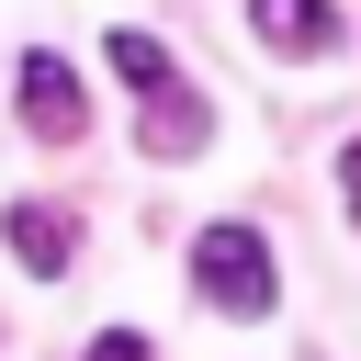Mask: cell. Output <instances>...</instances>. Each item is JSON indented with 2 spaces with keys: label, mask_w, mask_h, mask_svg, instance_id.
<instances>
[{
  "label": "cell",
  "mask_w": 361,
  "mask_h": 361,
  "mask_svg": "<svg viewBox=\"0 0 361 361\" xmlns=\"http://www.w3.org/2000/svg\"><path fill=\"white\" fill-rule=\"evenodd\" d=\"M0 226H11V248H23V271H34V282H56V271H68V214H56V203H11Z\"/></svg>",
  "instance_id": "obj_5"
},
{
  "label": "cell",
  "mask_w": 361,
  "mask_h": 361,
  "mask_svg": "<svg viewBox=\"0 0 361 361\" xmlns=\"http://www.w3.org/2000/svg\"><path fill=\"white\" fill-rule=\"evenodd\" d=\"M90 361H147V338H135V327H113V338H90Z\"/></svg>",
  "instance_id": "obj_7"
},
{
  "label": "cell",
  "mask_w": 361,
  "mask_h": 361,
  "mask_svg": "<svg viewBox=\"0 0 361 361\" xmlns=\"http://www.w3.org/2000/svg\"><path fill=\"white\" fill-rule=\"evenodd\" d=\"M23 124L45 135V147H68L90 113H79V79H68V56H23Z\"/></svg>",
  "instance_id": "obj_2"
},
{
  "label": "cell",
  "mask_w": 361,
  "mask_h": 361,
  "mask_svg": "<svg viewBox=\"0 0 361 361\" xmlns=\"http://www.w3.org/2000/svg\"><path fill=\"white\" fill-rule=\"evenodd\" d=\"M192 282H203L214 316H271V293H282L259 226H203V237H192Z\"/></svg>",
  "instance_id": "obj_1"
},
{
  "label": "cell",
  "mask_w": 361,
  "mask_h": 361,
  "mask_svg": "<svg viewBox=\"0 0 361 361\" xmlns=\"http://www.w3.org/2000/svg\"><path fill=\"white\" fill-rule=\"evenodd\" d=\"M102 56H113V79H135V90H169V79H180V68H169V45H158V34H113V45H102Z\"/></svg>",
  "instance_id": "obj_6"
},
{
  "label": "cell",
  "mask_w": 361,
  "mask_h": 361,
  "mask_svg": "<svg viewBox=\"0 0 361 361\" xmlns=\"http://www.w3.org/2000/svg\"><path fill=\"white\" fill-rule=\"evenodd\" d=\"M203 135H214V113H203V102H192L180 79H169V90L147 102V124H135V147H147V158H192Z\"/></svg>",
  "instance_id": "obj_4"
},
{
  "label": "cell",
  "mask_w": 361,
  "mask_h": 361,
  "mask_svg": "<svg viewBox=\"0 0 361 361\" xmlns=\"http://www.w3.org/2000/svg\"><path fill=\"white\" fill-rule=\"evenodd\" d=\"M248 23H259V45H282V56H338V11H327V0H248Z\"/></svg>",
  "instance_id": "obj_3"
},
{
  "label": "cell",
  "mask_w": 361,
  "mask_h": 361,
  "mask_svg": "<svg viewBox=\"0 0 361 361\" xmlns=\"http://www.w3.org/2000/svg\"><path fill=\"white\" fill-rule=\"evenodd\" d=\"M338 192H350V214H361V147H350V158H338Z\"/></svg>",
  "instance_id": "obj_8"
}]
</instances>
